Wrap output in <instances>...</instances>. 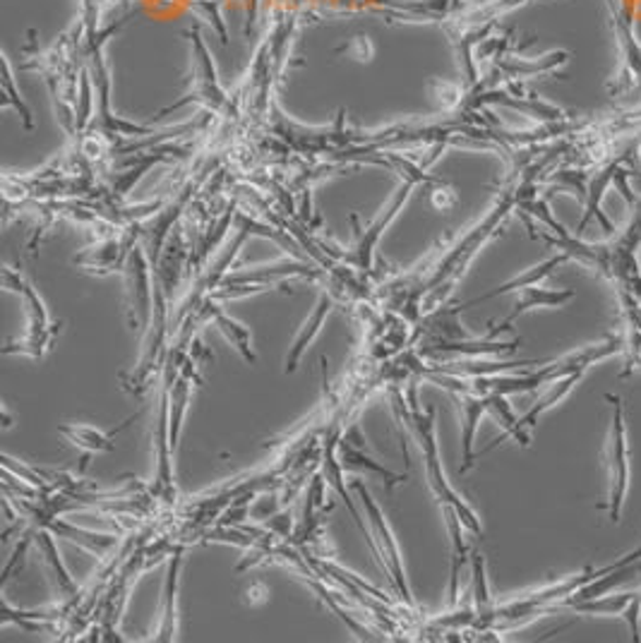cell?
I'll return each instance as SVG.
<instances>
[{
  "label": "cell",
  "mask_w": 641,
  "mask_h": 643,
  "mask_svg": "<svg viewBox=\"0 0 641 643\" xmlns=\"http://www.w3.org/2000/svg\"><path fill=\"white\" fill-rule=\"evenodd\" d=\"M613 407L608 445H605V475H608V517L610 523H620L622 505L629 490V447L625 425V401L617 395L605 397Z\"/></svg>",
  "instance_id": "obj_5"
},
{
  "label": "cell",
  "mask_w": 641,
  "mask_h": 643,
  "mask_svg": "<svg viewBox=\"0 0 641 643\" xmlns=\"http://www.w3.org/2000/svg\"><path fill=\"white\" fill-rule=\"evenodd\" d=\"M527 365H543V363H539V361H481V359H467V361H457V363L435 365V367H431V371L452 375V377H461V379H479V377H493V375L512 373V371H519V367H527Z\"/></svg>",
  "instance_id": "obj_18"
},
{
  "label": "cell",
  "mask_w": 641,
  "mask_h": 643,
  "mask_svg": "<svg viewBox=\"0 0 641 643\" xmlns=\"http://www.w3.org/2000/svg\"><path fill=\"white\" fill-rule=\"evenodd\" d=\"M3 286L5 291H13L22 298V305L27 310V329L20 339L8 341L3 347L5 355H29V359H44L46 353L53 349L56 337L61 335L63 322H53L49 317L41 295L34 289L32 281L22 277L20 271H13L10 267L3 269Z\"/></svg>",
  "instance_id": "obj_3"
},
{
  "label": "cell",
  "mask_w": 641,
  "mask_h": 643,
  "mask_svg": "<svg viewBox=\"0 0 641 643\" xmlns=\"http://www.w3.org/2000/svg\"><path fill=\"white\" fill-rule=\"evenodd\" d=\"M572 298H575V291L572 289H539V286H531V289L519 291L515 310H512V313H509V317L503 322L500 327H495V331H497V335H500V331L512 327V322L517 317L531 313V310H539V307H548V310L563 307V305H567L569 301H572Z\"/></svg>",
  "instance_id": "obj_16"
},
{
  "label": "cell",
  "mask_w": 641,
  "mask_h": 643,
  "mask_svg": "<svg viewBox=\"0 0 641 643\" xmlns=\"http://www.w3.org/2000/svg\"><path fill=\"white\" fill-rule=\"evenodd\" d=\"M471 603H473V610H476V619H473L471 629L481 631L485 622L491 619L495 603L491 598L488 574H485V557L479 550L471 553Z\"/></svg>",
  "instance_id": "obj_21"
},
{
  "label": "cell",
  "mask_w": 641,
  "mask_h": 643,
  "mask_svg": "<svg viewBox=\"0 0 641 643\" xmlns=\"http://www.w3.org/2000/svg\"><path fill=\"white\" fill-rule=\"evenodd\" d=\"M581 377H584V373H575V375H567V377H563V379H557V383H553L551 389L545 391V395H543L536 403H533V407H531L524 415H521V418H519L521 425H524L527 430H529V427L536 425L541 415H543L545 411H551L557 401H563V399L569 395V391L575 389V385L579 383Z\"/></svg>",
  "instance_id": "obj_23"
},
{
  "label": "cell",
  "mask_w": 641,
  "mask_h": 643,
  "mask_svg": "<svg viewBox=\"0 0 641 643\" xmlns=\"http://www.w3.org/2000/svg\"><path fill=\"white\" fill-rule=\"evenodd\" d=\"M483 397H488V415H493L495 423L505 430V435L515 437L521 447H529L531 445L529 430L524 425H521L512 407H509V399L503 395H483Z\"/></svg>",
  "instance_id": "obj_24"
},
{
  "label": "cell",
  "mask_w": 641,
  "mask_h": 643,
  "mask_svg": "<svg viewBox=\"0 0 641 643\" xmlns=\"http://www.w3.org/2000/svg\"><path fill=\"white\" fill-rule=\"evenodd\" d=\"M209 322H214V327H217L221 331V337L227 339L231 347L241 353V359L245 363H251V365L257 363V353L253 349L251 329H247L243 322H239L235 317L223 313V310L217 303H214L211 295H209Z\"/></svg>",
  "instance_id": "obj_17"
},
{
  "label": "cell",
  "mask_w": 641,
  "mask_h": 643,
  "mask_svg": "<svg viewBox=\"0 0 641 643\" xmlns=\"http://www.w3.org/2000/svg\"><path fill=\"white\" fill-rule=\"evenodd\" d=\"M154 286H157V295H154V315L147 327L145 347H142L133 375L123 377L125 391L135 399H142L147 395L154 377L164 373L166 355H169V319H166L169 307H166V295L161 286L157 281H154Z\"/></svg>",
  "instance_id": "obj_4"
},
{
  "label": "cell",
  "mask_w": 641,
  "mask_h": 643,
  "mask_svg": "<svg viewBox=\"0 0 641 643\" xmlns=\"http://www.w3.org/2000/svg\"><path fill=\"white\" fill-rule=\"evenodd\" d=\"M622 619L629 627V634H632V641H641L639 634V622H641V591L629 593V603H627V610L622 612Z\"/></svg>",
  "instance_id": "obj_25"
},
{
  "label": "cell",
  "mask_w": 641,
  "mask_h": 643,
  "mask_svg": "<svg viewBox=\"0 0 641 643\" xmlns=\"http://www.w3.org/2000/svg\"><path fill=\"white\" fill-rule=\"evenodd\" d=\"M445 523H447V533H449V550H452V567H449V605H457V595H459V574L461 567L469 562V547L464 541V531L467 526L461 523L459 514L452 507H443Z\"/></svg>",
  "instance_id": "obj_19"
},
{
  "label": "cell",
  "mask_w": 641,
  "mask_h": 643,
  "mask_svg": "<svg viewBox=\"0 0 641 643\" xmlns=\"http://www.w3.org/2000/svg\"><path fill=\"white\" fill-rule=\"evenodd\" d=\"M407 399H403L401 391H391V407H395L397 421L407 425V430L413 435L415 442L421 447V454L425 461V475H427V485L435 495L440 507H452L461 523H464L467 531L473 535H483V523L479 519L476 511L471 509V505L461 497L452 485H449L445 469H443V459H440V447H437V430H435V409H427L425 413L419 407L407 409L403 407Z\"/></svg>",
  "instance_id": "obj_2"
},
{
  "label": "cell",
  "mask_w": 641,
  "mask_h": 643,
  "mask_svg": "<svg viewBox=\"0 0 641 643\" xmlns=\"http://www.w3.org/2000/svg\"><path fill=\"white\" fill-rule=\"evenodd\" d=\"M337 454L343 471H365V473H373L377 478H383L387 483V487L391 490L395 485H401L409 481V473H395L385 469L383 463H377L371 454H367V449L363 445H353L349 435L339 437L337 442Z\"/></svg>",
  "instance_id": "obj_15"
},
{
  "label": "cell",
  "mask_w": 641,
  "mask_h": 643,
  "mask_svg": "<svg viewBox=\"0 0 641 643\" xmlns=\"http://www.w3.org/2000/svg\"><path fill=\"white\" fill-rule=\"evenodd\" d=\"M632 207V221L610 243H581L567 229L555 235L543 233L545 241L567 255V259H577L584 267L596 269L603 279H608L620 303H641V199H634Z\"/></svg>",
  "instance_id": "obj_1"
},
{
  "label": "cell",
  "mask_w": 641,
  "mask_h": 643,
  "mask_svg": "<svg viewBox=\"0 0 641 643\" xmlns=\"http://www.w3.org/2000/svg\"><path fill=\"white\" fill-rule=\"evenodd\" d=\"M53 535L56 533L51 529L39 526L37 531H34V545L39 547V555L44 559L46 574H49V579L53 583V589L58 591V595H61V598H68V600H75L77 583H75L73 577H70L68 567L63 565V559H61V553H58V545H56Z\"/></svg>",
  "instance_id": "obj_13"
},
{
  "label": "cell",
  "mask_w": 641,
  "mask_h": 643,
  "mask_svg": "<svg viewBox=\"0 0 641 643\" xmlns=\"http://www.w3.org/2000/svg\"><path fill=\"white\" fill-rule=\"evenodd\" d=\"M351 487L355 490V495L361 497V505L365 507L367 521H371V526H373L375 557H377L379 567L387 571L391 583H395V593L399 595V598L409 607H413V595H411L407 571H403L401 550H399V541L395 538V531H391V526L387 523V517L383 514V509L377 507L373 495L367 493V487L361 481H353Z\"/></svg>",
  "instance_id": "obj_6"
},
{
  "label": "cell",
  "mask_w": 641,
  "mask_h": 643,
  "mask_svg": "<svg viewBox=\"0 0 641 643\" xmlns=\"http://www.w3.org/2000/svg\"><path fill=\"white\" fill-rule=\"evenodd\" d=\"M521 347V339L512 341H497L493 335L488 339L473 341V339H437L431 347H423V355H461V359H485V355H507L515 353Z\"/></svg>",
  "instance_id": "obj_11"
},
{
  "label": "cell",
  "mask_w": 641,
  "mask_h": 643,
  "mask_svg": "<svg viewBox=\"0 0 641 643\" xmlns=\"http://www.w3.org/2000/svg\"><path fill=\"white\" fill-rule=\"evenodd\" d=\"M125 313L130 329H147L152 315H154V295H157V286L152 289V274L145 250L140 245L133 247V253L128 255L125 262Z\"/></svg>",
  "instance_id": "obj_7"
},
{
  "label": "cell",
  "mask_w": 641,
  "mask_h": 643,
  "mask_svg": "<svg viewBox=\"0 0 641 643\" xmlns=\"http://www.w3.org/2000/svg\"><path fill=\"white\" fill-rule=\"evenodd\" d=\"M452 399L457 401V409L461 413V466L459 473H469L476 463V451H473V442H476L479 423L485 413H488V397L476 395V391H455Z\"/></svg>",
  "instance_id": "obj_9"
},
{
  "label": "cell",
  "mask_w": 641,
  "mask_h": 643,
  "mask_svg": "<svg viewBox=\"0 0 641 643\" xmlns=\"http://www.w3.org/2000/svg\"><path fill=\"white\" fill-rule=\"evenodd\" d=\"M34 543V531H27L25 535H22L20 538V543L15 545V553H13V557H10V562L5 565V571H3V586L8 583V579L13 577V569L17 567V562H22V559H25V555H27V550H29V545Z\"/></svg>",
  "instance_id": "obj_26"
},
{
  "label": "cell",
  "mask_w": 641,
  "mask_h": 643,
  "mask_svg": "<svg viewBox=\"0 0 641 643\" xmlns=\"http://www.w3.org/2000/svg\"><path fill=\"white\" fill-rule=\"evenodd\" d=\"M46 529H51L58 538H68L73 543H80L82 547H87V550L92 553H106L111 550V547L118 543V538H113V535H104V533H94V531H87V529H77L73 526V523L68 521H61V519H53L46 523Z\"/></svg>",
  "instance_id": "obj_22"
},
{
  "label": "cell",
  "mask_w": 641,
  "mask_h": 643,
  "mask_svg": "<svg viewBox=\"0 0 641 643\" xmlns=\"http://www.w3.org/2000/svg\"><path fill=\"white\" fill-rule=\"evenodd\" d=\"M181 567H183V547H176L169 559V569H166L159 624H157V631H154V641L169 643L178 639V589H181Z\"/></svg>",
  "instance_id": "obj_10"
},
{
  "label": "cell",
  "mask_w": 641,
  "mask_h": 643,
  "mask_svg": "<svg viewBox=\"0 0 641 643\" xmlns=\"http://www.w3.org/2000/svg\"><path fill=\"white\" fill-rule=\"evenodd\" d=\"M565 262H567V255H563V253H560V255H555V257H551V259H545V262H541V265L531 267L529 271L519 274V277L505 281L503 286H497V289H493L491 293L473 298V301H469V303H461V310L473 307V305H479V303H485V301H491V298H497V295H505V293H512V291H524V289H531V286H539L545 277H551V274H553L557 267L565 265Z\"/></svg>",
  "instance_id": "obj_20"
},
{
  "label": "cell",
  "mask_w": 641,
  "mask_h": 643,
  "mask_svg": "<svg viewBox=\"0 0 641 643\" xmlns=\"http://www.w3.org/2000/svg\"><path fill=\"white\" fill-rule=\"evenodd\" d=\"M169 387L161 383V397H159V415L157 427H154V461H157V475H154L152 495L159 502L173 507L178 502V487L173 475V447L169 435Z\"/></svg>",
  "instance_id": "obj_8"
},
{
  "label": "cell",
  "mask_w": 641,
  "mask_h": 643,
  "mask_svg": "<svg viewBox=\"0 0 641 643\" xmlns=\"http://www.w3.org/2000/svg\"><path fill=\"white\" fill-rule=\"evenodd\" d=\"M133 421L135 418H128L123 425H118L116 430H111V433H104V430H99V427L80 425V423L58 425V435L65 437V442L85 451V457H82V463H80V471H85L92 454H109V451L116 449V442H113L116 435L125 430L128 423H133Z\"/></svg>",
  "instance_id": "obj_12"
},
{
  "label": "cell",
  "mask_w": 641,
  "mask_h": 643,
  "mask_svg": "<svg viewBox=\"0 0 641 643\" xmlns=\"http://www.w3.org/2000/svg\"><path fill=\"white\" fill-rule=\"evenodd\" d=\"M335 305H337L335 293H327V291H325V293H319L317 305L313 307V313L307 315L305 325H303L301 331H299V337H295L293 343H291L289 355H287V367H283V373H287V375L295 373V367H299V363H301V359H303V353H305L307 347H311V343L315 341V337L319 335V331H323V325L327 322V317H329L331 310H335Z\"/></svg>",
  "instance_id": "obj_14"
}]
</instances>
